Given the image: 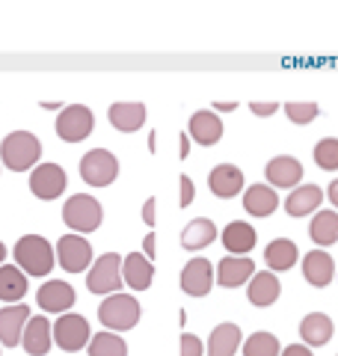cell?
<instances>
[{
    "label": "cell",
    "mask_w": 338,
    "mask_h": 356,
    "mask_svg": "<svg viewBox=\"0 0 338 356\" xmlns=\"http://www.w3.org/2000/svg\"><path fill=\"white\" fill-rule=\"evenodd\" d=\"M0 158H3L6 170L24 172L30 166H36V161L42 158V143L27 131H13L0 146Z\"/></svg>",
    "instance_id": "1"
},
{
    "label": "cell",
    "mask_w": 338,
    "mask_h": 356,
    "mask_svg": "<svg viewBox=\"0 0 338 356\" xmlns=\"http://www.w3.org/2000/svg\"><path fill=\"white\" fill-rule=\"evenodd\" d=\"M15 261L21 270H27V276H48L51 267L56 264V252L45 238L27 235L15 243Z\"/></svg>",
    "instance_id": "2"
},
{
    "label": "cell",
    "mask_w": 338,
    "mask_h": 356,
    "mask_svg": "<svg viewBox=\"0 0 338 356\" xmlns=\"http://www.w3.org/2000/svg\"><path fill=\"white\" fill-rule=\"evenodd\" d=\"M98 318L107 330H131L140 321V303L131 294H110L98 309Z\"/></svg>",
    "instance_id": "3"
},
{
    "label": "cell",
    "mask_w": 338,
    "mask_h": 356,
    "mask_svg": "<svg viewBox=\"0 0 338 356\" xmlns=\"http://www.w3.org/2000/svg\"><path fill=\"white\" fill-rule=\"evenodd\" d=\"M63 220H65V226L74 229V232H95L101 226V220H104V211H101L98 199L86 196V193H77L65 202Z\"/></svg>",
    "instance_id": "4"
},
{
    "label": "cell",
    "mask_w": 338,
    "mask_h": 356,
    "mask_svg": "<svg viewBox=\"0 0 338 356\" xmlns=\"http://www.w3.org/2000/svg\"><path fill=\"white\" fill-rule=\"evenodd\" d=\"M86 285L92 294H119L122 288V259L116 252H107L89 267V276H86Z\"/></svg>",
    "instance_id": "5"
},
{
    "label": "cell",
    "mask_w": 338,
    "mask_h": 356,
    "mask_svg": "<svg viewBox=\"0 0 338 356\" xmlns=\"http://www.w3.org/2000/svg\"><path fill=\"white\" fill-rule=\"evenodd\" d=\"M116 175H119L116 154H110L107 149H92V152L83 154V161H81V178H83L86 184L107 187V184L116 181Z\"/></svg>",
    "instance_id": "6"
},
{
    "label": "cell",
    "mask_w": 338,
    "mask_h": 356,
    "mask_svg": "<svg viewBox=\"0 0 338 356\" xmlns=\"http://www.w3.org/2000/svg\"><path fill=\"white\" fill-rule=\"evenodd\" d=\"M54 341H56V348H63L65 353L89 348V341H92V336H89V321L83 315H63L54 324Z\"/></svg>",
    "instance_id": "7"
},
{
    "label": "cell",
    "mask_w": 338,
    "mask_h": 356,
    "mask_svg": "<svg viewBox=\"0 0 338 356\" xmlns=\"http://www.w3.org/2000/svg\"><path fill=\"white\" fill-rule=\"evenodd\" d=\"M95 128V119H92V110L83 107V104H72L65 107L60 119H56V134H60V140L65 143H81L86 140L89 134Z\"/></svg>",
    "instance_id": "8"
},
{
    "label": "cell",
    "mask_w": 338,
    "mask_h": 356,
    "mask_svg": "<svg viewBox=\"0 0 338 356\" xmlns=\"http://www.w3.org/2000/svg\"><path fill=\"white\" fill-rule=\"evenodd\" d=\"M56 261L63 264V270L69 273H83L89 264H92V247H89L86 238L77 235H65L56 243Z\"/></svg>",
    "instance_id": "9"
},
{
    "label": "cell",
    "mask_w": 338,
    "mask_h": 356,
    "mask_svg": "<svg viewBox=\"0 0 338 356\" xmlns=\"http://www.w3.org/2000/svg\"><path fill=\"white\" fill-rule=\"evenodd\" d=\"M30 191L39 199H56L65 191V172L56 163H42L30 175Z\"/></svg>",
    "instance_id": "10"
},
{
    "label": "cell",
    "mask_w": 338,
    "mask_h": 356,
    "mask_svg": "<svg viewBox=\"0 0 338 356\" xmlns=\"http://www.w3.org/2000/svg\"><path fill=\"white\" fill-rule=\"evenodd\" d=\"M27 321H30V309L21 303L0 309V344L3 348H18L21 339H24Z\"/></svg>",
    "instance_id": "11"
},
{
    "label": "cell",
    "mask_w": 338,
    "mask_h": 356,
    "mask_svg": "<svg viewBox=\"0 0 338 356\" xmlns=\"http://www.w3.org/2000/svg\"><path fill=\"white\" fill-rule=\"evenodd\" d=\"M214 285V267L208 259H193L182 270V288L193 297H205Z\"/></svg>",
    "instance_id": "12"
},
{
    "label": "cell",
    "mask_w": 338,
    "mask_h": 356,
    "mask_svg": "<svg viewBox=\"0 0 338 356\" xmlns=\"http://www.w3.org/2000/svg\"><path fill=\"white\" fill-rule=\"evenodd\" d=\"M74 288L69 282H63V280H51V282H45L39 288V294H36V303L39 309L45 312H65V309H72L74 306Z\"/></svg>",
    "instance_id": "13"
},
{
    "label": "cell",
    "mask_w": 338,
    "mask_h": 356,
    "mask_svg": "<svg viewBox=\"0 0 338 356\" xmlns=\"http://www.w3.org/2000/svg\"><path fill=\"white\" fill-rule=\"evenodd\" d=\"M208 184H211V193L220 196V199H232L243 191V172L232 163H220L214 166L211 175H208Z\"/></svg>",
    "instance_id": "14"
},
{
    "label": "cell",
    "mask_w": 338,
    "mask_h": 356,
    "mask_svg": "<svg viewBox=\"0 0 338 356\" xmlns=\"http://www.w3.org/2000/svg\"><path fill=\"white\" fill-rule=\"evenodd\" d=\"M255 276V264L250 259H241V255H229L217 264V282L223 288H238L243 285L246 280Z\"/></svg>",
    "instance_id": "15"
},
{
    "label": "cell",
    "mask_w": 338,
    "mask_h": 356,
    "mask_svg": "<svg viewBox=\"0 0 338 356\" xmlns=\"http://www.w3.org/2000/svg\"><path fill=\"white\" fill-rule=\"evenodd\" d=\"M110 125L122 134H134L145 125V104L140 102H119L110 107Z\"/></svg>",
    "instance_id": "16"
},
{
    "label": "cell",
    "mask_w": 338,
    "mask_h": 356,
    "mask_svg": "<svg viewBox=\"0 0 338 356\" xmlns=\"http://www.w3.org/2000/svg\"><path fill=\"white\" fill-rule=\"evenodd\" d=\"M51 336H54V330L48 324V318L36 315L27 321V332H24V339H21V344H24V350L30 356H45L51 350Z\"/></svg>",
    "instance_id": "17"
},
{
    "label": "cell",
    "mask_w": 338,
    "mask_h": 356,
    "mask_svg": "<svg viewBox=\"0 0 338 356\" xmlns=\"http://www.w3.org/2000/svg\"><path fill=\"white\" fill-rule=\"evenodd\" d=\"M303 178V166L297 158H288V154H279L267 163V181L270 187H294Z\"/></svg>",
    "instance_id": "18"
},
{
    "label": "cell",
    "mask_w": 338,
    "mask_h": 356,
    "mask_svg": "<svg viewBox=\"0 0 338 356\" xmlns=\"http://www.w3.org/2000/svg\"><path fill=\"white\" fill-rule=\"evenodd\" d=\"M122 273H125L128 288H134V291H145L154 280V264L145 259L143 252H131L125 259V264H122Z\"/></svg>",
    "instance_id": "19"
},
{
    "label": "cell",
    "mask_w": 338,
    "mask_h": 356,
    "mask_svg": "<svg viewBox=\"0 0 338 356\" xmlns=\"http://www.w3.org/2000/svg\"><path fill=\"white\" fill-rule=\"evenodd\" d=\"M276 205H279V196L270 184H252L250 191L243 193V208H246V214H252V217H270L276 211Z\"/></svg>",
    "instance_id": "20"
},
{
    "label": "cell",
    "mask_w": 338,
    "mask_h": 356,
    "mask_svg": "<svg viewBox=\"0 0 338 356\" xmlns=\"http://www.w3.org/2000/svg\"><path fill=\"white\" fill-rule=\"evenodd\" d=\"M190 134H193L199 146H214L223 137V119L217 113H211V110H199L190 119Z\"/></svg>",
    "instance_id": "21"
},
{
    "label": "cell",
    "mask_w": 338,
    "mask_h": 356,
    "mask_svg": "<svg viewBox=\"0 0 338 356\" xmlns=\"http://www.w3.org/2000/svg\"><path fill=\"white\" fill-rule=\"evenodd\" d=\"M303 276H306L314 288H323V285L332 282L335 264L323 250H314V252H309L306 259H303Z\"/></svg>",
    "instance_id": "22"
},
{
    "label": "cell",
    "mask_w": 338,
    "mask_h": 356,
    "mask_svg": "<svg viewBox=\"0 0 338 356\" xmlns=\"http://www.w3.org/2000/svg\"><path fill=\"white\" fill-rule=\"evenodd\" d=\"M241 348V330L234 324H217L208 339V356H234Z\"/></svg>",
    "instance_id": "23"
},
{
    "label": "cell",
    "mask_w": 338,
    "mask_h": 356,
    "mask_svg": "<svg viewBox=\"0 0 338 356\" xmlns=\"http://www.w3.org/2000/svg\"><path fill=\"white\" fill-rule=\"evenodd\" d=\"M321 199H323V191L318 184H300L297 191L288 196L285 211L291 217H306V214H312V211L321 205Z\"/></svg>",
    "instance_id": "24"
},
{
    "label": "cell",
    "mask_w": 338,
    "mask_h": 356,
    "mask_svg": "<svg viewBox=\"0 0 338 356\" xmlns=\"http://www.w3.org/2000/svg\"><path fill=\"white\" fill-rule=\"evenodd\" d=\"M300 336L306 344H312V348H321V344H326L332 339V321L326 318L323 312H312V315L303 318Z\"/></svg>",
    "instance_id": "25"
},
{
    "label": "cell",
    "mask_w": 338,
    "mask_h": 356,
    "mask_svg": "<svg viewBox=\"0 0 338 356\" xmlns=\"http://www.w3.org/2000/svg\"><path fill=\"white\" fill-rule=\"evenodd\" d=\"M223 247L234 252V255H243L255 247V229L250 222H229V226L223 229Z\"/></svg>",
    "instance_id": "26"
},
{
    "label": "cell",
    "mask_w": 338,
    "mask_h": 356,
    "mask_svg": "<svg viewBox=\"0 0 338 356\" xmlns=\"http://www.w3.org/2000/svg\"><path fill=\"white\" fill-rule=\"evenodd\" d=\"M24 294H27V276L15 264H3L0 267V300L3 303H18Z\"/></svg>",
    "instance_id": "27"
},
{
    "label": "cell",
    "mask_w": 338,
    "mask_h": 356,
    "mask_svg": "<svg viewBox=\"0 0 338 356\" xmlns=\"http://www.w3.org/2000/svg\"><path fill=\"white\" fill-rule=\"evenodd\" d=\"M279 291H282V285L273 273H255L252 280H250V303L252 306H270V303H276L279 300Z\"/></svg>",
    "instance_id": "28"
},
{
    "label": "cell",
    "mask_w": 338,
    "mask_h": 356,
    "mask_svg": "<svg viewBox=\"0 0 338 356\" xmlns=\"http://www.w3.org/2000/svg\"><path fill=\"white\" fill-rule=\"evenodd\" d=\"M297 243L294 241H288V238H279V241H273L267 247V252H264V259H267V264H270V270H291V267L297 264Z\"/></svg>",
    "instance_id": "29"
},
{
    "label": "cell",
    "mask_w": 338,
    "mask_h": 356,
    "mask_svg": "<svg viewBox=\"0 0 338 356\" xmlns=\"http://www.w3.org/2000/svg\"><path fill=\"white\" fill-rule=\"evenodd\" d=\"M309 235L318 247H332V243L338 241V214L335 211H321V214L312 220Z\"/></svg>",
    "instance_id": "30"
},
{
    "label": "cell",
    "mask_w": 338,
    "mask_h": 356,
    "mask_svg": "<svg viewBox=\"0 0 338 356\" xmlns=\"http://www.w3.org/2000/svg\"><path fill=\"white\" fill-rule=\"evenodd\" d=\"M214 238H217V229H214L211 220H193L182 232V247L184 250H202V247H208V243H214Z\"/></svg>",
    "instance_id": "31"
},
{
    "label": "cell",
    "mask_w": 338,
    "mask_h": 356,
    "mask_svg": "<svg viewBox=\"0 0 338 356\" xmlns=\"http://www.w3.org/2000/svg\"><path fill=\"white\" fill-rule=\"evenodd\" d=\"M89 356H128V344L116 332H98L89 341Z\"/></svg>",
    "instance_id": "32"
},
{
    "label": "cell",
    "mask_w": 338,
    "mask_h": 356,
    "mask_svg": "<svg viewBox=\"0 0 338 356\" xmlns=\"http://www.w3.org/2000/svg\"><path fill=\"white\" fill-rule=\"evenodd\" d=\"M279 339L273 332H252L250 339L243 341V356H279Z\"/></svg>",
    "instance_id": "33"
},
{
    "label": "cell",
    "mask_w": 338,
    "mask_h": 356,
    "mask_svg": "<svg viewBox=\"0 0 338 356\" xmlns=\"http://www.w3.org/2000/svg\"><path fill=\"white\" fill-rule=\"evenodd\" d=\"M314 161H318L321 170H338V137H323L314 146Z\"/></svg>",
    "instance_id": "34"
},
{
    "label": "cell",
    "mask_w": 338,
    "mask_h": 356,
    "mask_svg": "<svg viewBox=\"0 0 338 356\" xmlns=\"http://www.w3.org/2000/svg\"><path fill=\"white\" fill-rule=\"evenodd\" d=\"M285 113L294 125H309V122H314V116H318V104L314 102H291V104H285Z\"/></svg>",
    "instance_id": "35"
},
{
    "label": "cell",
    "mask_w": 338,
    "mask_h": 356,
    "mask_svg": "<svg viewBox=\"0 0 338 356\" xmlns=\"http://www.w3.org/2000/svg\"><path fill=\"white\" fill-rule=\"evenodd\" d=\"M182 356H202V341L196 336H190V332L182 336Z\"/></svg>",
    "instance_id": "36"
},
{
    "label": "cell",
    "mask_w": 338,
    "mask_h": 356,
    "mask_svg": "<svg viewBox=\"0 0 338 356\" xmlns=\"http://www.w3.org/2000/svg\"><path fill=\"white\" fill-rule=\"evenodd\" d=\"M193 193H196V184L190 175H182V208H187L190 202H193Z\"/></svg>",
    "instance_id": "37"
},
{
    "label": "cell",
    "mask_w": 338,
    "mask_h": 356,
    "mask_svg": "<svg viewBox=\"0 0 338 356\" xmlns=\"http://www.w3.org/2000/svg\"><path fill=\"white\" fill-rule=\"evenodd\" d=\"M250 107H252V113H255V116H270V113H276V107H279V104H276V102H252Z\"/></svg>",
    "instance_id": "38"
},
{
    "label": "cell",
    "mask_w": 338,
    "mask_h": 356,
    "mask_svg": "<svg viewBox=\"0 0 338 356\" xmlns=\"http://www.w3.org/2000/svg\"><path fill=\"white\" fill-rule=\"evenodd\" d=\"M279 356H314V353H312V348H306V344H288Z\"/></svg>",
    "instance_id": "39"
},
{
    "label": "cell",
    "mask_w": 338,
    "mask_h": 356,
    "mask_svg": "<svg viewBox=\"0 0 338 356\" xmlns=\"http://www.w3.org/2000/svg\"><path fill=\"white\" fill-rule=\"evenodd\" d=\"M154 208H157V199H145V205H143V220L149 222V226H154Z\"/></svg>",
    "instance_id": "40"
},
{
    "label": "cell",
    "mask_w": 338,
    "mask_h": 356,
    "mask_svg": "<svg viewBox=\"0 0 338 356\" xmlns=\"http://www.w3.org/2000/svg\"><path fill=\"white\" fill-rule=\"evenodd\" d=\"M145 259L154 261V235H145Z\"/></svg>",
    "instance_id": "41"
},
{
    "label": "cell",
    "mask_w": 338,
    "mask_h": 356,
    "mask_svg": "<svg viewBox=\"0 0 338 356\" xmlns=\"http://www.w3.org/2000/svg\"><path fill=\"white\" fill-rule=\"evenodd\" d=\"M326 196H330V199H332V205L338 208V178H335V181L330 184V193H326Z\"/></svg>",
    "instance_id": "42"
},
{
    "label": "cell",
    "mask_w": 338,
    "mask_h": 356,
    "mask_svg": "<svg viewBox=\"0 0 338 356\" xmlns=\"http://www.w3.org/2000/svg\"><path fill=\"white\" fill-rule=\"evenodd\" d=\"M217 110H220V113H229V110H234V102H220Z\"/></svg>",
    "instance_id": "43"
},
{
    "label": "cell",
    "mask_w": 338,
    "mask_h": 356,
    "mask_svg": "<svg viewBox=\"0 0 338 356\" xmlns=\"http://www.w3.org/2000/svg\"><path fill=\"white\" fill-rule=\"evenodd\" d=\"M187 149L190 146H187V134H184V137H182V158H187Z\"/></svg>",
    "instance_id": "44"
},
{
    "label": "cell",
    "mask_w": 338,
    "mask_h": 356,
    "mask_svg": "<svg viewBox=\"0 0 338 356\" xmlns=\"http://www.w3.org/2000/svg\"><path fill=\"white\" fill-rule=\"evenodd\" d=\"M3 261H6V247L0 243V264H3Z\"/></svg>",
    "instance_id": "45"
}]
</instances>
